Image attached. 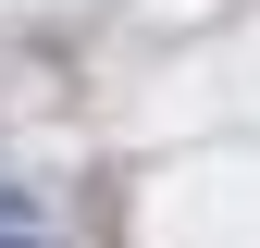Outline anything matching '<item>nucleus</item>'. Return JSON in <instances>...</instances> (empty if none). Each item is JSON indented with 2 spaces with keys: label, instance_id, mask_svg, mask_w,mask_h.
<instances>
[{
  "label": "nucleus",
  "instance_id": "obj_1",
  "mask_svg": "<svg viewBox=\"0 0 260 248\" xmlns=\"http://www.w3.org/2000/svg\"><path fill=\"white\" fill-rule=\"evenodd\" d=\"M0 248H62V224H0Z\"/></svg>",
  "mask_w": 260,
  "mask_h": 248
}]
</instances>
